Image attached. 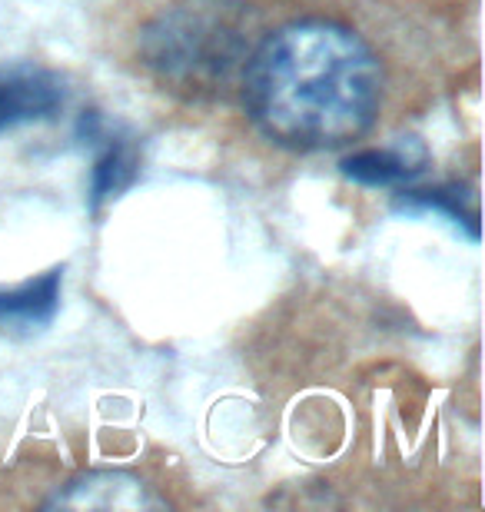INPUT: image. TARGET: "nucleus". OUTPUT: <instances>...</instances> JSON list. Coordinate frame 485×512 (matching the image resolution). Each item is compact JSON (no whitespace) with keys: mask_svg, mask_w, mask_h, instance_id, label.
Wrapping results in <instances>:
<instances>
[{"mask_svg":"<svg viewBox=\"0 0 485 512\" xmlns=\"http://www.w3.org/2000/svg\"><path fill=\"white\" fill-rule=\"evenodd\" d=\"M243 100L276 147L339 150L373 127L383 67L356 30L336 20H296L250 50Z\"/></svg>","mask_w":485,"mask_h":512,"instance_id":"obj_1","label":"nucleus"},{"mask_svg":"<svg viewBox=\"0 0 485 512\" xmlns=\"http://www.w3.org/2000/svg\"><path fill=\"white\" fill-rule=\"evenodd\" d=\"M140 54L153 74L187 90H216L250 57L246 20L223 0L173 4L143 30Z\"/></svg>","mask_w":485,"mask_h":512,"instance_id":"obj_2","label":"nucleus"},{"mask_svg":"<svg viewBox=\"0 0 485 512\" xmlns=\"http://www.w3.org/2000/svg\"><path fill=\"white\" fill-rule=\"evenodd\" d=\"M67 104V87L37 64H0V133L54 120Z\"/></svg>","mask_w":485,"mask_h":512,"instance_id":"obj_3","label":"nucleus"},{"mask_svg":"<svg viewBox=\"0 0 485 512\" xmlns=\"http://www.w3.org/2000/svg\"><path fill=\"white\" fill-rule=\"evenodd\" d=\"M50 509H163V499L143 483L140 476L120 473V469H90L60 489L47 503Z\"/></svg>","mask_w":485,"mask_h":512,"instance_id":"obj_4","label":"nucleus"},{"mask_svg":"<svg viewBox=\"0 0 485 512\" xmlns=\"http://www.w3.org/2000/svg\"><path fill=\"white\" fill-rule=\"evenodd\" d=\"M80 133L97 143L94 173H90V213H100L103 203H113L123 197L140 177V147L130 137L107 133L103 120L97 114H87L80 120Z\"/></svg>","mask_w":485,"mask_h":512,"instance_id":"obj_5","label":"nucleus"},{"mask_svg":"<svg viewBox=\"0 0 485 512\" xmlns=\"http://www.w3.org/2000/svg\"><path fill=\"white\" fill-rule=\"evenodd\" d=\"M60 296H64V266L27 276L20 283L0 286V333H44L60 313Z\"/></svg>","mask_w":485,"mask_h":512,"instance_id":"obj_6","label":"nucleus"},{"mask_svg":"<svg viewBox=\"0 0 485 512\" xmlns=\"http://www.w3.org/2000/svg\"><path fill=\"white\" fill-rule=\"evenodd\" d=\"M429 153L416 137H399L396 143H386V147H369V150H356L343 157L339 170H343L346 180L359 183V187H402V183H412L426 170Z\"/></svg>","mask_w":485,"mask_h":512,"instance_id":"obj_7","label":"nucleus"},{"mask_svg":"<svg viewBox=\"0 0 485 512\" xmlns=\"http://www.w3.org/2000/svg\"><path fill=\"white\" fill-rule=\"evenodd\" d=\"M396 210L409 213H439L449 223H456L469 233V240H479V207H476V193L459 187V183H446V187H432V190H402L396 197Z\"/></svg>","mask_w":485,"mask_h":512,"instance_id":"obj_8","label":"nucleus"}]
</instances>
